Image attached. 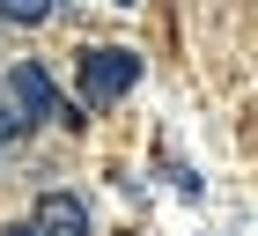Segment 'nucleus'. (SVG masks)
Wrapping results in <instances>:
<instances>
[{
  "instance_id": "nucleus-1",
  "label": "nucleus",
  "mask_w": 258,
  "mask_h": 236,
  "mask_svg": "<svg viewBox=\"0 0 258 236\" xmlns=\"http://www.w3.org/2000/svg\"><path fill=\"white\" fill-rule=\"evenodd\" d=\"M140 81V59L133 52H118V44H96V52H81V96L96 103H125V89Z\"/></svg>"
},
{
  "instance_id": "nucleus-2",
  "label": "nucleus",
  "mask_w": 258,
  "mask_h": 236,
  "mask_svg": "<svg viewBox=\"0 0 258 236\" xmlns=\"http://www.w3.org/2000/svg\"><path fill=\"white\" fill-rule=\"evenodd\" d=\"M0 103H8L22 126H37V118H59V89H52V74H44L37 59H15V67H8V89H0Z\"/></svg>"
},
{
  "instance_id": "nucleus-3",
  "label": "nucleus",
  "mask_w": 258,
  "mask_h": 236,
  "mask_svg": "<svg viewBox=\"0 0 258 236\" xmlns=\"http://www.w3.org/2000/svg\"><path fill=\"white\" fill-rule=\"evenodd\" d=\"M30 236H89V207L74 192H37L30 207Z\"/></svg>"
},
{
  "instance_id": "nucleus-4",
  "label": "nucleus",
  "mask_w": 258,
  "mask_h": 236,
  "mask_svg": "<svg viewBox=\"0 0 258 236\" xmlns=\"http://www.w3.org/2000/svg\"><path fill=\"white\" fill-rule=\"evenodd\" d=\"M52 0H0V22H44Z\"/></svg>"
},
{
  "instance_id": "nucleus-5",
  "label": "nucleus",
  "mask_w": 258,
  "mask_h": 236,
  "mask_svg": "<svg viewBox=\"0 0 258 236\" xmlns=\"http://www.w3.org/2000/svg\"><path fill=\"white\" fill-rule=\"evenodd\" d=\"M15 133H22V118L8 111V103H0V148H8V140H15Z\"/></svg>"
}]
</instances>
